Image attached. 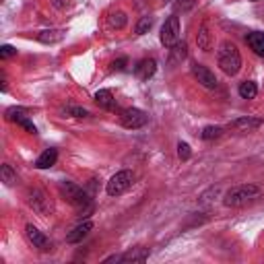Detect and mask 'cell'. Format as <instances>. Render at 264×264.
Instances as JSON below:
<instances>
[{"instance_id":"obj_29","label":"cell","mask_w":264,"mask_h":264,"mask_svg":"<svg viewBox=\"0 0 264 264\" xmlns=\"http://www.w3.org/2000/svg\"><path fill=\"white\" fill-rule=\"evenodd\" d=\"M66 111H68L72 118H87V116H89V111H87L85 107H68Z\"/></svg>"},{"instance_id":"obj_28","label":"cell","mask_w":264,"mask_h":264,"mask_svg":"<svg viewBox=\"0 0 264 264\" xmlns=\"http://www.w3.org/2000/svg\"><path fill=\"white\" fill-rule=\"evenodd\" d=\"M17 54V50L13 48V46H9V44H5V46H0V58H13V56Z\"/></svg>"},{"instance_id":"obj_7","label":"cell","mask_w":264,"mask_h":264,"mask_svg":"<svg viewBox=\"0 0 264 264\" xmlns=\"http://www.w3.org/2000/svg\"><path fill=\"white\" fill-rule=\"evenodd\" d=\"M192 74H194V79L202 85V87H206V89H215L217 87V77L215 74L206 68L204 64H194L192 66Z\"/></svg>"},{"instance_id":"obj_15","label":"cell","mask_w":264,"mask_h":264,"mask_svg":"<svg viewBox=\"0 0 264 264\" xmlns=\"http://www.w3.org/2000/svg\"><path fill=\"white\" fill-rule=\"evenodd\" d=\"M56 159H58V151H56V149H46L44 153L37 157L35 167H37V169H50V167L56 163Z\"/></svg>"},{"instance_id":"obj_10","label":"cell","mask_w":264,"mask_h":264,"mask_svg":"<svg viewBox=\"0 0 264 264\" xmlns=\"http://www.w3.org/2000/svg\"><path fill=\"white\" fill-rule=\"evenodd\" d=\"M260 126H262V118H254V116H243V118L229 122V128L237 132H254Z\"/></svg>"},{"instance_id":"obj_8","label":"cell","mask_w":264,"mask_h":264,"mask_svg":"<svg viewBox=\"0 0 264 264\" xmlns=\"http://www.w3.org/2000/svg\"><path fill=\"white\" fill-rule=\"evenodd\" d=\"M25 233H27V239L33 243V248L42 250V252H48V250L52 248L50 239H48L40 229H37V227H33V225H27V227H25Z\"/></svg>"},{"instance_id":"obj_31","label":"cell","mask_w":264,"mask_h":264,"mask_svg":"<svg viewBox=\"0 0 264 264\" xmlns=\"http://www.w3.org/2000/svg\"><path fill=\"white\" fill-rule=\"evenodd\" d=\"M52 5H54L56 9H64V7L68 5V0H52Z\"/></svg>"},{"instance_id":"obj_27","label":"cell","mask_w":264,"mask_h":264,"mask_svg":"<svg viewBox=\"0 0 264 264\" xmlns=\"http://www.w3.org/2000/svg\"><path fill=\"white\" fill-rule=\"evenodd\" d=\"M178 155H180V159H190V155H192V151H190V145L188 143H178Z\"/></svg>"},{"instance_id":"obj_3","label":"cell","mask_w":264,"mask_h":264,"mask_svg":"<svg viewBox=\"0 0 264 264\" xmlns=\"http://www.w3.org/2000/svg\"><path fill=\"white\" fill-rule=\"evenodd\" d=\"M60 192H62V196L74 206V209H79V211H91V196L83 190V188H79L77 184L62 182V184H60Z\"/></svg>"},{"instance_id":"obj_14","label":"cell","mask_w":264,"mask_h":264,"mask_svg":"<svg viewBox=\"0 0 264 264\" xmlns=\"http://www.w3.org/2000/svg\"><path fill=\"white\" fill-rule=\"evenodd\" d=\"M188 56V46L184 44V42H176L172 48H169V58H167V62L172 64V66H176V64H180L184 58Z\"/></svg>"},{"instance_id":"obj_12","label":"cell","mask_w":264,"mask_h":264,"mask_svg":"<svg viewBox=\"0 0 264 264\" xmlns=\"http://www.w3.org/2000/svg\"><path fill=\"white\" fill-rule=\"evenodd\" d=\"M91 231H93V223H91V221H83V223H79L77 227H74V229L66 235V241H68V243H79V241H83Z\"/></svg>"},{"instance_id":"obj_21","label":"cell","mask_w":264,"mask_h":264,"mask_svg":"<svg viewBox=\"0 0 264 264\" xmlns=\"http://www.w3.org/2000/svg\"><path fill=\"white\" fill-rule=\"evenodd\" d=\"M223 135V128L221 126H206L202 132H200V137L204 141H213V139H219Z\"/></svg>"},{"instance_id":"obj_4","label":"cell","mask_w":264,"mask_h":264,"mask_svg":"<svg viewBox=\"0 0 264 264\" xmlns=\"http://www.w3.org/2000/svg\"><path fill=\"white\" fill-rule=\"evenodd\" d=\"M132 184H135V174L128 172V169H124V172H118L116 176L109 178L105 190H107L109 196H120V194H124L128 190Z\"/></svg>"},{"instance_id":"obj_5","label":"cell","mask_w":264,"mask_h":264,"mask_svg":"<svg viewBox=\"0 0 264 264\" xmlns=\"http://www.w3.org/2000/svg\"><path fill=\"white\" fill-rule=\"evenodd\" d=\"M147 122H149V116L145 114L143 109H139V107H128V109L120 111V124L124 128H128V130L143 128Z\"/></svg>"},{"instance_id":"obj_22","label":"cell","mask_w":264,"mask_h":264,"mask_svg":"<svg viewBox=\"0 0 264 264\" xmlns=\"http://www.w3.org/2000/svg\"><path fill=\"white\" fill-rule=\"evenodd\" d=\"M0 176H3V182L7 184V186H13L15 182H17V174L13 172V167L11 165H3V167H0Z\"/></svg>"},{"instance_id":"obj_11","label":"cell","mask_w":264,"mask_h":264,"mask_svg":"<svg viewBox=\"0 0 264 264\" xmlns=\"http://www.w3.org/2000/svg\"><path fill=\"white\" fill-rule=\"evenodd\" d=\"M155 72H157V62H155L153 58H145V60H141V62L135 66V74H137L141 81H149Z\"/></svg>"},{"instance_id":"obj_2","label":"cell","mask_w":264,"mask_h":264,"mask_svg":"<svg viewBox=\"0 0 264 264\" xmlns=\"http://www.w3.org/2000/svg\"><path fill=\"white\" fill-rule=\"evenodd\" d=\"M260 194H262V190H260V186H256V184L233 186L231 190L225 194L223 204H225V206H233V209H235V206H243V204L256 200Z\"/></svg>"},{"instance_id":"obj_9","label":"cell","mask_w":264,"mask_h":264,"mask_svg":"<svg viewBox=\"0 0 264 264\" xmlns=\"http://www.w3.org/2000/svg\"><path fill=\"white\" fill-rule=\"evenodd\" d=\"M27 202H29L31 209L37 211L40 215H46V213L50 211V200H48V196H46L42 190H31Z\"/></svg>"},{"instance_id":"obj_13","label":"cell","mask_w":264,"mask_h":264,"mask_svg":"<svg viewBox=\"0 0 264 264\" xmlns=\"http://www.w3.org/2000/svg\"><path fill=\"white\" fill-rule=\"evenodd\" d=\"M64 35H66V31H64V29H44V31L37 33V42L52 46V44L62 42V40H64Z\"/></svg>"},{"instance_id":"obj_26","label":"cell","mask_w":264,"mask_h":264,"mask_svg":"<svg viewBox=\"0 0 264 264\" xmlns=\"http://www.w3.org/2000/svg\"><path fill=\"white\" fill-rule=\"evenodd\" d=\"M15 122H17L19 126H23V128H25L27 132H31V135H37V128H35V124H33V122H31V120H29L27 116H21V118H17Z\"/></svg>"},{"instance_id":"obj_25","label":"cell","mask_w":264,"mask_h":264,"mask_svg":"<svg viewBox=\"0 0 264 264\" xmlns=\"http://www.w3.org/2000/svg\"><path fill=\"white\" fill-rule=\"evenodd\" d=\"M151 27H153V19H151V17H143L141 21H139V25H137V33H139V35H145Z\"/></svg>"},{"instance_id":"obj_24","label":"cell","mask_w":264,"mask_h":264,"mask_svg":"<svg viewBox=\"0 0 264 264\" xmlns=\"http://www.w3.org/2000/svg\"><path fill=\"white\" fill-rule=\"evenodd\" d=\"M27 114H29V109H25V107H9V109H7V120H9V122H15L17 118L27 116Z\"/></svg>"},{"instance_id":"obj_1","label":"cell","mask_w":264,"mask_h":264,"mask_svg":"<svg viewBox=\"0 0 264 264\" xmlns=\"http://www.w3.org/2000/svg\"><path fill=\"white\" fill-rule=\"evenodd\" d=\"M217 62H219V68L229 74V77H235L241 68V56H239V50L233 42H223L221 48H219V56H217Z\"/></svg>"},{"instance_id":"obj_23","label":"cell","mask_w":264,"mask_h":264,"mask_svg":"<svg viewBox=\"0 0 264 264\" xmlns=\"http://www.w3.org/2000/svg\"><path fill=\"white\" fill-rule=\"evenodd\" d=\"M126 25V15L122 11L118 13H111L109 15V27H114V29H122Z\"/></svg>"},{"instance_id":"obj_18","label":"cell","mask_w":264,"mask_h":264,"mask_svg":"<svg viewBox=\"0 0 264 264\" xmlns=\"http://www.w3.org/2000/svg\"><path fill=\"white\" fill-rule=\"evenodd\" d=\"M147 258H149L147 248H132L130 252L122 254V262H145Z\"/></svg>"},{"instance_id":"obj_17","label":"cell","mask_w":264,"mask_h":264,"mask_svg":"<svg viewBox=\"0 0 264 264\" xmlns=\"http://www.w3.org/2000/svg\"><path fill=\"white\" fill-rule=\"evenodd\" d=\"M95 101L103 109H114L116 107V99H114V95H111V91H107V89H99L95 93Z\"/></svg>"},{"instance_id":"obj_16","label":"cell","mask_w":264,"mask_h":264,"mask_svg":"<svg viewBox=\"0 0 264 264\" xmlns=\"http://www.w3.org/2000/svg\"><path fill=\"white\" fill-rule=\"evenodd\" d=\"M246 42L248 46L254 50V54L258 56H264V33L262 31H252L246 35Z\"/></svg>"},{"instance_id":"obj_30","label":"cell","mask_w":264,"mask_h":264,"mask_svg":"<svg viewBox=\"0 0 264 264\" xmlns=\"http://www.w3.org/2000/svg\"><path fill=\"white\" fill-rule=\"evenodd\" d=\"M126 62H128L126 58H120V60H116L111 66H114V70H124V68H126Z\"/></svg>"},{"instance_id":"obj_19","label":"cell","mask_w":264,"mask_h":264,"mask_svg":"<svg viewBox=\"0 0 264 264\" xmlns=\"http://www.w3.org/2000/svg\"><path fill=\"white\" fill-rule=\"evenodd\" d=\"M239 95H241L243 99H254V97L258 95L256 83H254V81H243V83L239 85Z\"/></svg>"},{"instance_id":"obj_20","label":"cell","mask_w":264,"mask_h":264,"mask_svg":"<svg viewBox=\"0 0 264 264\" xmlns=\"http://www.w3.org/2000/svg\"><path fill=\"white\" fill-rule=\"evenodd\" d=\"M196 42H198V48L204 50V52H209L211 50V33L206 27H200L198 35H196Z\"/></svg>"},{"instance_id":"obj_6","label":"cell","mask_w":264,"mask_h":264,"mask_svg":"<svg viewBox=\"0 0 264 264\" xmlns=\"http://www.w3.org/2000/svg\"><path fill=\"white\" fill-rule=\"evenodd\" d=\"M159 40L165 48H172L176 42H180V19L176 15H172L167 19V21L163 23L161 27V35H159Z\"/></svg>"}]
</instances>
